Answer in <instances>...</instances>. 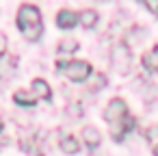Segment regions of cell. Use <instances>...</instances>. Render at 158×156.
<instances>
[{
	"label": "cell",
	"instance_id": "cell-4",
	"mask_svg": "<svg viewBox=\"0 0 158 156\" xmlns=\"http://www.w3.org/2000/svg\"><path fill=\"white\" fill-rule=\"evenodd\" d=\"M128 117V106L121 98H113L108 102V106L104 108V119L110 124V128H115L117 124H121Z\"/></svg>",
	"mask_w": 158,
	"mask_h": 156
},
{
	"label": "cell",
	"instance_id": "cell-15",
	"mask_svg": "<svg viewBox=\"0 0 158 156\" xmlns=\"http://www.w3.org/2000/svg\"><path fill=\"white\" fill-rule=\"evenodd\" d=\"M5 50H7V37H5V33H0V57L5 54Z\"/></svg>",
	"mask_w": 158,
	"mask_h": 156
},
{
	"label": "cell",
	"instance_id": "cell-2",
	"mask_svg": "<svg viewBox=\"0 0 158 156\" xmlns=\"http://www.w3.org/2000/svg\"><path fill=\"white\" fill-rule=\"evenodd\" d=\"M56 67H59L69 80H74V82H85V80H89L91 74H93V67H91L87 61H67V63L59 61Z\"/></svg>",
	"mask_w": 158,
	"mask_h": 156
},
{
	"label": "cell",
	"instance_id": "cell-11",
	"mask_svg": "<svg viewBox=\"0 0 158 156\" xmlns=\"http://www.w3.org/2000/svg\"><path fill=\"white\" fill-rule=\"evenodd\" d=\"M13 102H15L18 106H24V108H28V106H35L37 98H35L33 93H28V91L20 89V91H15V93H13Z\"/></svg>",
	"mask_w": 158,
	"mask_h": 156
},
{
	"label": "cell",
	"instance_id": "cell-1",
	"mask_svg": "<svg viewBox=\"0 0 158 156\" xmlns=\"http://www.w3.org/2000/svg\"><path fill=\"white\" fill-rule=\"evenodd\" d=\"M15 24L20 28V33L28 39V41H37L44 33V24H41V11L35 5H22L18 9V18Z\"/></svg>",
	"mask_w": 158,
	"mask_h": 156
},
{
	"label": "cell",
	"instance_id": "cell-3",
	"mask_svg": "<svg viewBox=\"0 0 158 156\" xmlns=\"http://www.w3.org/2000/svg\"><path fill=\"white\" fill-rule=\"evenodd\" d=\"M110 65L121 76H126L130 72V67H132V52H130V46L126 41H119L113 48V52H110Z\"/></svg>",
	"mask_w": 158,
	"mask_h": 156
},
{
	"label": "cell",
	"instance_id": "cell-8",
	"mask_svg": "<svg viewBox=\"0 0 158 156\" xmlns=\"http://www.w3.org/2000/svg\"><path fill=\"white\" fill-rule=\"evenodd\" d=\"M132 128H134V119L132 117H126L121 124H117L115 128H110V134L115 137V141H121L126 137V132H130Z\"/></svg>",
	"mask_w": 158,
	"mask_h": 156
},
{
	"label": "cell",
	"instance_id": "cell-5",
	"mask_svg": "<svg viewBox=\"0 0 158 156\" xmlns=\"http://www.w3.org/2000/svg\"><path fill=\"white\" fill-rule=\"evenodd\" d=\"M56 24H59V28L69 31V28H74L78 24V13L72 11V9H61L56 13Z\"/></svg>",
	"mask_w": 158,
	"mask_h": 156
},
{
	"label": "cell",
	"instance_id": "cell-12",
	"mask_svg": "<svg viewBox=\"0 0 158 156\" xmlns=\"http://www.w3.org/2000/svg\"><path fill=\"white\" fill-rule=\"evenodd\" d=\"M61 150H63L65 154H76V152L80 150V143H78V139H76V137L65 134V137L61 139Z\"/></svg>",
	"mask_w": 158,
	"mask_h": 156
},
{
	"label": "cell",
	"instance_id": "cell-13",
	"mask_svg": "<svg viewBox=\"0 0 158 156\" xmlns=\"http://www.w3.org/2000/svg\"><path fill=\"white\" fill-rule=\"evenodd\" d=\"M56 50H59V54H72V52L78 50V41L74 37H65V39H61V44H59Z\"/></svg>",
	"mask_w": 158,
	"mask_h": 156
},
{
	"label": "cell",
	"instance_id": "cell-14",
	"mask_svg": "<svg viewBox=\"0 0 158 156\" xmlns=\"http://www.w3.org/2000/svg\"><path fill=\"white\" fill-rule=\"evenodd\" d=\"M104 85H106V76H104V74H95V80L91 82V87H89V89H91V91H98V89H100V87H104Z\"/></svg>",
	"mask_w": 158,
	"mask_h": 156
},
{
	"label": "cell",
	"instance_id": "cell-6",
	"mask_svg": "<svg viewBox=\"0 0 158 156\" xmlns=\"http://www.w3.org/2000/svg\"><path fill=\"white\" fill-rule=\"evenodd\" d=\"M33 95L41 98V100H50L52 98V89H50V85L44 78H35L33 80Z\"/></svg>",
	"mask_w": 158,
	"mask_h": 156
},
{
	"label": "cell",
	"instance_id": "cell-17",
	"mask_svg": "<svg viewBox=\"0 0 158 156\" xmlns=\"http://www.w3.org/2000/svg\"><path fill=\"white\" fill-rule=\"evenodd\" d=\"M154 156H158V143L154 145Z\"/></svg>",
	"mask_w": 158,
	"mask_h": 156
},
{
	"label": "cell",
	"instance_id": "cell-18",
	"mask_svg": "<svg viewBox=\"0 0 158 156\" xmlns=\"http://www.w3.org/2000/svg\"><path fill=\"white\" fill-rule=\"evenodd\" d=\"M0 143H5V139H2V128H0Z\"/></svg>",
	"mask_w": 158,
	"mask_h": 156
},
{
	"label": "cell",
	"instance_id": "cell-7",
	"mask_svg": "<svg viewBox=\"0 0 158 156\" xmlns=\"http://www.w3.org/2000/svg\"><path fill=\"white\" fill-rule=\"evenodd\" d=\"M82 139H85L87 147H98V145L102 143V134H100V130L93 128V126H85V128H82Z\"/></svg>",
	"mask_w": 158,
	"mask_h": 156
},
{
	"label": "cell",
	"instance_id": "cell-19",
	"mask_svg": "<svg viewBox=\"0 0 158 156\" xmlns=\"http://www.w3.org/2000/svg\"><path fill=\"white\" fill-rule=\"evenodd\" d=\"M0 128H2V121H0Z\"/></svg>",
	"mask_w": 158,
	"mask_h": 156
},
{
	"label": "cell",
	"instance_id": "cell-9",
	"mask_svg": "<svg viewBox=\"0 0 158 156\" xmlns=\"http://www.w3.org/2000/svg\"><path fill=\"white\" fill-rule=\"evenodd\" d=\"M78 22H80L85 28H93V26L100 22V15H98V11H93V9H85V11L78 13Z\"/></svg>",
	"mask_w": 158,
	"mask_h": 156
},
{
	"label": "cell",
	"instance_id": "cell-16",
	"mask_svg": "<svg viewBox=\"0 0 158 156\" xmlns=\"http://www.w3.org/2000/svg\"><path fill=\"white\" fill-rule=\"evenodd\" d=\"M145 7H147V9H149V11L158 18V2H145Z\"/></svg>",
	"mask_w": 158,
	"mask_h": 156
},
{
	"label": "cell",
	"instance_id": "cell-10",
	"mask_svg": "<svg viewBox=\"0 0 158 156\" xmlns=\"http://www.w3.org/2000/svg\"><path fill=\"white\" fill-rule=\"evenodd\" d=\"M141 63L147 72H158V46H154L149 52H145Z\"/></svg>",
	"mask_w": 158,
	"mask_h": 156
}]
</instances>
